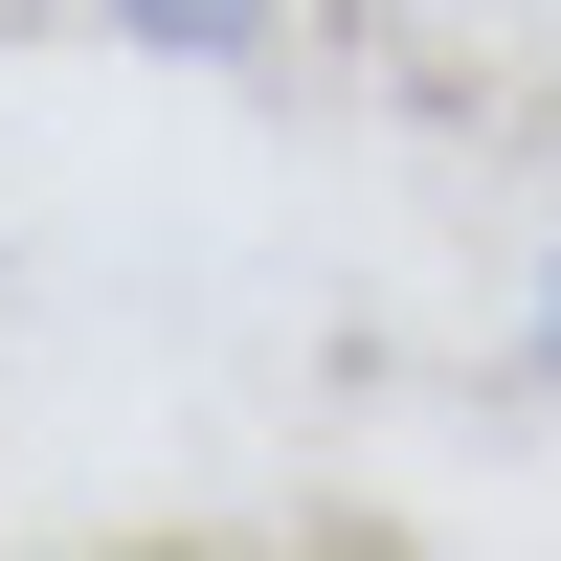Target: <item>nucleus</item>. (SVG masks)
<instances>
[{"label": "nucleus", "instance_id": "obj_1", "mask_svg": "<svg viewBox=\"0 0 561 561\" xmlns=\"http://www.w3.org/2000/svg\"><path fill=\"white\" fill-rule=\"evenodd\" d=\"M113 45H158V68H270L293 0H113Z\"/></svg>", "mask_w": 561, "mask_h": 561}, {"label": "nucleus", "instance_id": "obj_2", "mask_svg": "<svg viewBox=\"0 0 561 561\" xmlns=\"http://www.w3.org/2000/svg\"><path fill=\"white\" fill-rule=\"evenodd\" d=\"M517 359H539V404H561V225H539V293H517Z\"/></svg>", "mask_w": 561, "mask_h": 561}]
</instances>
